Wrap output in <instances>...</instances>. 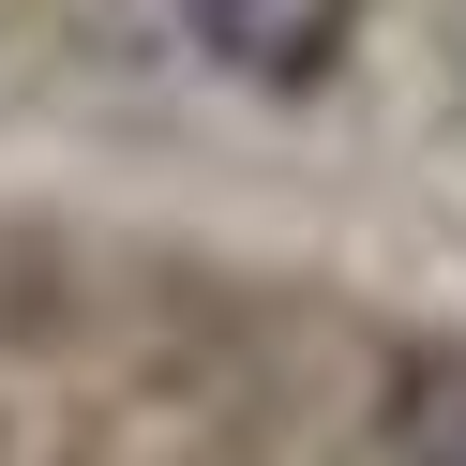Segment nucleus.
<instances>
[{
    "label": "nucleus",
    "instance_id": "nucleus-1",
    "mask_svg": "<svg viewBox=\"0 0 466 466\" xmlns=\"http://www.w3.org/2000/svg\"><path fill=\"white\" fill-rule=\"evenodd\" d=\"M196 46H211L226 76H256V91H316V76L361 46V0H181Z\"/></svg>",
    "mask_w": 466,
    "mask_h": 466
},
{
    "label": "nucleus",
    "instance_id": "nucleus-2",
    "mask_svg": "<svg viewBox=\"0 0 466 466\" xmlns=\"http://www.w3.org/2000/svg\"><path fill=\"white\" fill-rule=\"evenodd\" d=\"M391 451L406 466H466V331H436V346L391 361Z\"/></svg>",
    "mask_w": 466,
    "mask_h": 466
}]
</instances>
